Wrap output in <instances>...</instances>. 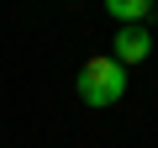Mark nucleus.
<instances>
[{
	"label": "nucleus",
	"mask_w": 158,
	"mask_h": 148,
	"mask_svg": "<svg viewBox=\"0 0 158 148\" xmlns=\"http://www.w3.org/2000/svg\"><path fill=\"white\" fill-rule=\"evenodd\" d=\"M153 11H158V0H153Z\"/></svg>",
	"instance_id": "obj_4"
},
{
	"label": "nucleus",
	"mask_w": 158,
	"mask_h": 148,
	"mask_svg": "<svg viewBox=\"0 0 158 148\" xmlns=\"http://www.w3.org/2000/svg\"><path fill=\"white\" fill-rule=\"evenodd\" d=\"M106 11L116 21H142V16H153V0H106Z\"/></svg>",
	"instance_id": "obj_3"
},
{
	"label": "nucleus",
	"mask_w": 158,
	"mask_h": 148,
	"mask_svg": "<svg viewBox=\"0 0 158 148\" xmlns=\"http://www.w3.org/2000/svg\"><path fill=\"white\" fill-rule=\"evenodd\" d=\"M74 90H79V101L85 106H116L121 95H127V63H116V58H90L85 69H79V80H74Z\"/></svg>",
	"instance_id": "obj_1"
},
{
	"label": "nucleus",
	"mask_w": 158,
	"mask_h": 148,
	"mask_svg": "<svg viewBox=\"0 0 158 148\" xmlns=\"http://www.w3.org/2000/svg\"><path fill=\"white\" fill-rule=\"evenodd\" d=\"M148 53H153L148 27H142V21H121V27H116V53H111V58H116V63H127V69H137Z\"/></svg>",
	"instance_id": "obj_2"
}]
</instances>
